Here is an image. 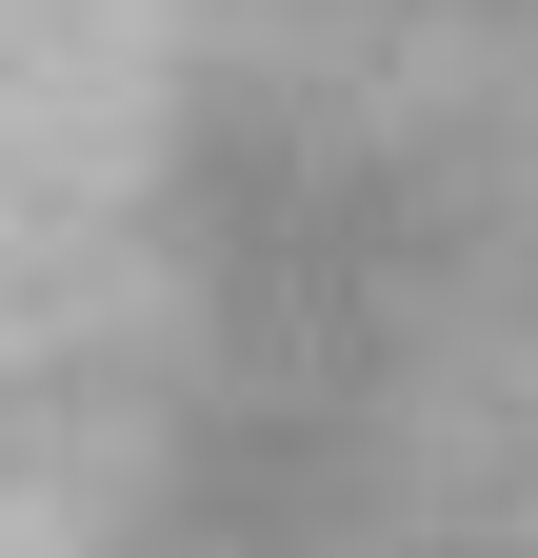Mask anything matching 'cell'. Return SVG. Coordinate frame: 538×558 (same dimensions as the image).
<instances>
[{
    "mask_svg": "<svg viewBox=\"0 0 538 558\" xmlns=\"http://www.w3.org/2000/svg\"><path fill=\"white\" fill-rule=\"evenodd\" d=\"M0 558H538V0H0Z\"/></svg>",
    "mask_w": 538,
    "mask_h": 558,
    "instance_id": "1",
    "label": "cell"
}]
</instances>
